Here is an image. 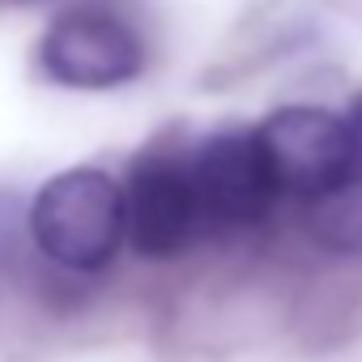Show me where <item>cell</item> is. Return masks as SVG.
I'll return each mask as SVG.
<instances>
[{
    "mask_svg": "<svg viewBox=\"0 0 362 362\" xmlns=\"http://www.w3.org/2000/svg\"><path fill=\"white\" fill-rule=\"evenodd\" d=\"M35 247L69 273H98L115 260L124 235V188L98 166L52 175L26 209Z\"/></svg>",
    "mask_w": 362,
    "mask_h": 362,
    "instance_id": "1",
    "label": "cell"
},
{
    "mask_svg": "<svg viewBox=\"0 0 362 362\" xmlns=\"http://www.w3.org/2000/svg\"><path fill=\"white\" fill-rule=\"evenodd\" d=\"M201 230H209L192 166L175 153H145L132 162L124 184V235L132 252L149 260H170L188 252Z\"/></svg>",
    "mask_w": 362,
    "mask_h": 362,
    "instance_id": "2",
    "label": "cell"
},
{
    "mask_svg": "<svg viewBox=\"0 0 362 362\" xmlns=\"http://www.w3.org/2000/svg\"><path fill=\"white\" fill-rule=\"evenodd\" d=\"M39 64L47 81L64 90H115L141 77L145 39L119 13L73 9V13H60L43 30Z\"/></svg>",
    "mask_w": 362,
    "mask_h": 362,
    "instance_id": "3",
    "label": "cell"
},
{
    "mask_svg": "<svg viewBox=\"0 0 362 362\" xmlns=\"http://www.w3.org/2000/svg\"><path fill=\"white\" fill-rule=\"evenodd\" d=\"M188 166H192L205 222L218 230H243L264 222L273 201L281 197V184L260 145V132H239V128L214 132L209 141L197 145Z\"/></svg>",
    "mask_w": 362,
    "mask_h": 362,
    "instance_id": "4",
    "label": "cell"
},
{
    "mask_svg": "<svg viewBox=\"0 0 362 362\" xmlns=\"http://www.w3.org/2000/svg\"><path fill=\"white\" fill-rule=\"evenodd\" d=\"M256 132L281 192L290 197L311 201L358 170L349 124L324 107H277Z\"/></svg>",
    "mask_w": 362,
    "mask_h": 362,
    "instance_id": "5",
    "label": "cell"
},
{
    "mask_svg": "<svg viewBox=\"0 0 362 362\" xmlns=\"http://www.w3.org/2000/svg\"><path fill=\"white\" fill-rule=\"evenodd\" d=\"M307 230L320 247L337 256L362 252V170L345 175L341 184L307 201Z\"/></svg>",
    "mask_w": 362,
    "mask_h": 362,
    "instance_id": "6",
    "label": "cell"
},
{
    "mask_svg": "<svg viewBox=\"0 0 362 362\" xmlns=\"http://www.w3.org/2000/svg\"><path fill=\"white\" fill-rule=\"evenodd\" d=\"M22 243V201L0 192V264H9Z\"/></svg>",
    "mask_w": 362,
    "mask_h": 362,
    "instance_id": "7",
    "label": "cell"
},
{
    "mask_svg": "<svg viewBox=\"0 0 362 362\" xmlns=\"http://www.w3.org/2000/svg\"><path fill=\"white\" fill-rule=\"evenodd\" d=\"M345 124H349V141H354V158H358V170H362V94L349 103V115H345Z\"/></svg>",
    "mask_w": 362,
    "mask_h": 362,
    "instance_id": "8",
    "label": "cell"
},
{
    "mask_svg": "<svg viewBox=\"0 0 362 362\" xmlns=\"http://www.w3.org/2000/svg\"><path fill=\"white\" fill-rule=\"evenodd\" d=\"M30 5H43V0H0V13H9V9H30Z\"/></svg>",
    "mask_w": 362,
    "mask_h": 362,
    "instance_id": "9",
    "label": "cell"
}]
</instances>
